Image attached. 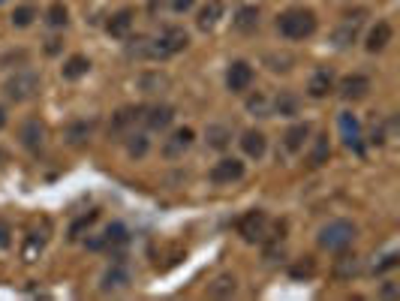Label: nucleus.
Returning <instances> with one entry per match:
<instances>
[{
  "label": "nucleus",
  "mask_w": 400,
  "mask_h": 301,
  "mask_svg": "<svg viewBox=\"0 0 400 301\" xmlns=\"http://www.w3.org/2000/svg\"><path fill=\"white\" fill-rule=\"evenodd\" d=\"M392 36H394V30H392V24L388 22H376V27L367 34V52H383V48L392 43Z\"/></svg>",
  "instance_id": "obj_18"
},
{
  "label": "nucleus",
  "mask_w": 400,
  "mask_h": 301,
  "mask_svg": "<svg viewBox=\"0 0 400 301\" xmlns=\"http://www.w3.org/2000/svg\"><path fill=\"white\" fill-rule=\"evenodd\" d=\"M103 238H106V250H117V247H124L127 241H129L124 223H112V226H108L106 232H103Z\"/></svg>",
  "instance_id": "obj_26"
},
{
  "label": "nucleus",
  "mask_w": 400,
  "mask_h": 301,
  "mask_svg": "<svg viewBox=\"0 0 400 301\" xmlns=\"http://www.w3.org/2000/svg\"><path fill=\"white\" fill-rule=\"evenodd\" d=\"M193 130L190 127H181V130H175L172 136L166 139V145H163V154L169 157V160H178V157H184V150L193 145Z\"/></svg>",
  "instance_id": "obj_13"
},
{
  "label": "nucleus",
  "mask_w": 400,
  "mask_h": 301,
  "mask_svg": "<svg viewBox=\"0 0 400 301\" xmlns=\"http://www.w3.org/2000/svg\"><path fill=\"white\" fill-rule=\"evenodd\" d=\"M256 24H259V9H256V6L238 9V15H235V30H241V34H250V30H256Z\"/></svg>",
  "instance_id": "obj_25"
},
{
  "label": "nucleus",
  "mask_w": 400,
  "mask_h": 301,
  "mask_svg": "<svg viewBox=\"0 0 400 301\" xmlns=\"http://www.w3.org/2000/svg\"><path fill=\"white\" fill-rule=\"evenodd\" d=\"M334 90V73L331 69H316L313 78H310V85H307V94L313 97V99H322L328 97Z\"/></svg>",
  "instance_id": "obj_14"
},
{
  "label": "nucleus",
  "mask_w": 400,
  "mask_h": 301,
  "mask_svg": "<svg viewBox=\"0 0 400 301\" xmlns=\"http://www.w3.org/2000/svg\"><path fill=\"white\" fill-rule=\"evenodd\" d=\"M45 18H48V24H52V27H64L69 13H66L64 4H52V6H48V13H45Z\"/></svg>",
  "instance_id": "obj_33"
},
{
  "label": "nucleus",
  "mask_w": 400,
  "mask_h": 301,
  "mask_svg": "<svg viewBox=\"0 0 400 301\" xmlns=\"http://www.w3.org/2000/svg\"><path fill=\"white\" fill-rule=\"evenodd\" d=\"M129 27H133V9H121V13H115L112 18H108V24H106V30L112 36H127Z\"/></svg>",
  "instance_id": "obj_21"
},
{
  "label": "nucleus",
  "mask_w": 400,
  "mask_h": 301,
  "mask_svg": "<svg viewBox=\"0 0 400 301\" xmlns=\"http://www.w3.org/2000/svg\"><path fill=\"white\" fill-rule=\"evenodd\" d=\"M187 46H190V34L184 27H166L157 39L148 43V57H151V60H166V57H172L178 52H184Z\"/></svg>",
  "instance_id": "obj_2"
},
{
  "label": "nucleus",
  "mask_w": 400,
  "mask_h": 301,
  "mask_svg": "<svg viewBox=\"0 0 400 301\" xmlns=\"http://www.w3.org/2000/svg\"><path fill=\"white\" fill-rule=\"evenodd\" d=\"M358 229L349 223V220H331L328 226L319 229V247L325 250H346L355 241Z\"/></svg>",
  "instance_id": "obj_4"
},
{
  "label": "nucleus",
  "mask_w": 400,
  "mask_h": 301,
  "mask_svg": "<svg viewBox=\"0 0 400 301\" xmlns=\"http://www.w3.org/2000/svg\"><path fill=\"white\" fill-rule=\"evenodd\" d=\"M148 148H151V142H148V136L145 133H127V154L138 160V157H145L148 154Z\"/></svg>",
  "instance_id": "obj_28"
},
{
  "label": "nucleus",
  "mask_w": 400,
  "mask_h": 301,
  "mask_svg": "<svg viewBox=\"0 0 400 301\" xmlns=\"http://www.w3.org/2000/svg\"><path fill=\"white\" fill-rule=\"evenodd\" d=\"M355 271H358V259L355 256H340L334 262V274L337 277H352Z\"/></svg>",
  "instance_id": "obj_32"
},
{
  "label": "nucleus",
  "mask_w": 400,
  "mask_h": 301,
  "mask_svg": "<svg viewBox=\"0 0 400 301\" xmlns=\"http://www.w3.org/2000/svg\"><path fill=\"white\" fill-rule=\"evenodd\" d=\"M6 244H9V226L0 223V247H6Z\"/></svg>",
  "instance_id": "obj_43"
},
{
  "label": "nucleus",
  "mask_w": 400,
  "mask_h": 301,
  "mask_svg": "<svg viewBox=\"0 0 400 301\" xmlns=\"http://www.w3.org/2000/svg\"><path fill=\"white\" fill-rule=\"evenodd\" d=\"M34 18H36V6H15L13 24H15V27H31Z\"/></svg>",
  "instance_id": "obj_31"
},
{
  "label": "nucleus",
  "mask_w": 400,
  "mask_h": 301,
  "mask_svg": "<svg viewBox=\"0 0 400 301\" xmlns=\"http://www.w3.org/2000/svg\"><path fill=\"white\" fill-rule=\"evenodd\" d=\"M3 94L13 99V103H24V99H34L39 94V76L34 69H18L15 76H9L3 82Z\"/></svg>",
  "instance_id": "obj_3"
},
{
  "label": "nucleus",
  "mask_w": 400,
  "mask_h": 301,
  "mask_svg": "<svg viewBox=\"0 0 400 301\" xmlns=\"http://www.w3.org/2000/svg\"><path fill=\"white\" fill-rule=\"evenodd\" d=\"M397 262H400V256H397V253H388L383 262H376V271H388V268H394Z\"/></svg>",
  "instance_id": "obj_40"
},
{
  "label": "nucleus",
  "mask_w": 400,
  "mask_h": 301,
  "mask_svg": "<svg viewBox=\"0 0 400 301\" xmlns=\"http://www.w3.org/2000/svg\"><path fill=\"white\" fill-rule=\"evenodd\" d=\"M268 64H274L271 69H274V73H280V69H286L283 64H292V57H268Z\"/></svg>",
  "instance_id": "obj_41"
},
{
  "label": "nucleus",
  "mask_w": 400,
  "mask_h": 301,
  "mask_svg": "<svg viewBox=\"0 0 400 301\" xmlns=\"http://www.w3.org/2000/svg\"><path fill=\"white\" fill-rule=\"evenodd\" d=\"M247 108H250L253 115H259V118H268V99H265L262 94L250 97V99H247Z\"/></svg>",
  "instance_id": "obj_36"
},
{
  "label": "nucleus",
  "mask_w": 400,
  "mask_h": 301,
  "mask_svg": "<svg viewBox=\"0 0 400 301\" xmlns=\"http://www.w3.org/2000/svg\"><path fill=\"white\" fill-rule=\"evenodd\" d=\"M253 82V66L247 64V60H235V64H229L226 69V88L232 90V94H244Z\"/></svg>",
  "instance_id": "obj_9"
},
{
  "label": "nucleus",
  "mask_w": 400,
  "mask_h": 301,
  "mask_svg": "<svg viewBox=\"0 0 400 301\" xmlns=\"http://www.w3.org/2000/svg\"><path fill=\"white\" fill-rule=\"evenodd\" d=\"M196 0H172V6H175V13H187L190 6H193Z\"/></svg>",
  "instance_id": "obj_42"
},
{
  "label": "nucleus",
  "mask_w": 400,
  "mask_h": 301,
  "mask_svg": "<svg viewBox=\"0 0 400 301\" xmlns=\"http://www.w3.org/2000/svg\"><path fill=\"white\" fill-rule=\"evenodd\" d=\"M138 88H142L145 94H163V90L169 88V76H163V73H148V76L138 78Z\"/></svg>",
  "instance_id": "obj_27"
},
{
  "label": "nucleus",
  "mask_w": 400,
  "mask_h": 301,
  "mask_svg": "<svg viewBox=\"0 0 400 301\" xmlns=\"http://www.w3.org/2000/svg\"><path fill=\"white\" fill-rule=\"evenodd\" d=\"M223 0H208V4L199 9V18H196V24L202 27V30H211L220 24V18H223Z\"/></svg>",
  "instance_id": "obj_17"
},
{
  "label": "nucleus",
  "mask_w": 400,
  "mask_h": 301,
  "mask_svg": "<svg viewBox=\"0 0 400 301\" xmlns=\"http://www.w3.org/2000/svg\"><path fill=\"white\" fill-rule=\"evenodd\" d=\"M238 235H241L247 244H259V241L271 238V220H268L265 211H247V214L238 220Z\"/></svg>",
  "instance_id": "obj_5"
},
{
  "label": "nucleus",
  "mask_w": 400,
  "mask_h": 301,
  "mask_svg": "<svg viewBox=\"0 0 400 301\" xmlns=\"http://www.w3.org/2000/svg\"><path fill=\"white\" fill-rule=\"evenodd\" d=\"M328 157H331V145H328V136L322 133L313 145V154H310V166H322L328 163Z\"/></svg>",
  "instance_id": "obj_29"
},
{
  "label": "nucleus",
  "mask_w": 400,
  "mask_h": 301,
  "mask_svg": "<svg viewBox=\"0 0 400 301\" xmlns=\"http://www.w3.org/2000/svg\"><path fill=\"white\" fill-rule=\"evenodd\" d=\"M94 220H97V211H91V214H87V217H82V220H78V223H76L73 229H69V238H78V232H82L85 226H91Z\"/></svg>",
  "instance_id": "obj_38"
},
{
  "label": "nucleus",
  "mask_w": 400,
  "mask_h": 301,
  "mask_svg": "<svg viewBox=\"0 0 400 301\" xmlns=\"http://www.w3.org/2000/svg\"><path fill=\"white\" fill-rule=\"evenodd\" d=\"M127 284H129V271H127L121 262H115L112 268H106L103 280H99V286H103V293H117V289H124Z\"/></svg>",
  "instance_id": "obj_15"
},
{
  "label": "nucleus",
  "mask_w": 400,
  "mask_h": 301,
  "mask_svg": "<svg viewBox=\"0 0 400 301\" xmlns=\"http://www.w3.org/2000/svg\"><path fill=\"white\" fill-rule=\"evenodd\" d=\"M274 108H277L280 115H295L298 112V97L289 94V90H283V94L274 99Z\"/></svg>",
  "instance_id": "obj_30"
},
{
  "label": "nucleus",
  "mask_w": 400,
  "mask_h": 301,
  "mask_svg": "<svg viewBox=\"0 0 400 301\" xmlns=\"http://www.w3.org/2000/svg\"><path fill=\"white\" fill-rule=\"evenodd\" d=\"M241 148H244V154L253 157V160L265 157V148H268L265 133H259V130H247V133L241 136Z\"/></svg>",
  "instance_id": "obj_19"
},
{
  "label": "nucleus",
  "mask_w": 400,
  "mask_h": 301,
  "mask_svg": "<svg viewBox=\"0 0 400 301\" xmlns=\"http://www.w3.org/2000/svg\"><path fill=\"white\" fill-rule=\"evenodd\" d=\"M148 43H151V39H145V36H136V39H129V46H127V55H129V57H148Z\"/></svg>",
  "instance_id": "obj_35"
},
{
  "label": "nucleus",
  "mask_w": 400,
  "mask_h": 301,
  "mask_svg": "<svg viewBox=\"0 0 400 301\" xmlns=\"http://www.w3.org/2000/svg\"><path fill=\"white\" fill-rule=\"evenodd\" d=\"M3 127H6V112L0 108V130H3Z\"/></svg>",
  "instance_id": "obj_44"
},
{
  "label": "nucleus",
  "mask_w": 400,
  "mask_h": 301,
  "mask_svg": "<svg viewBox=\"0 0 400 301\" xmlns=\"http://www.w3.org/2000/svg\"><path fill=\"white\" fill-rule=\"evenodd\" d=\"M238 289V280L232 274H217L211 284H208V295L211 298H232Z\"/></svg>",
  "instance_id": "obj_20"
},
{
  "label": "nucleus",
  "mask_w": 400,
  "mask_h": 301,
  "mask_svg": "<svg viewBox=\"0 0 400 301\" xmlns=\"http://www.w3.org/2000/svg\"><path fill=\"white\" fill-rule=\"evenodd\" d=\"M313 271H316V262L307 256V262H298V265L292 268V277H310Z\"/></svg>",
  "instance_id": "obj_37"
},
{
  "label": "nucleus",
  "mask_w": 400,
  "mask_h": 301,
  "mask_svg": "<svg viewBox=\"0 0 400 301\" xmlns=\"http://www.w3.org/2000/svg\"><path fill=\"white\" fill-rule=\"evenodd\" d=\"M205 142L217 148V150H223L229 142H232V127H226V124H211L208 127V133H205Z\"/></svg>",
  "instance_id": "obj_24"
},
{
  "label": "nucleus",
  "mask_w": 400,
  "mask_h": 301,
  "mask_svg": "<svg viewBox=\"0 0 400 301\" xmlns=\"http://www.w3.org/2000/svg\"><path fill=\"white\" fill-rule=\"evenodd\" d=\"M337 130H340V136H343V145L349 150H358L362 154V124H358V118L352 112H340L337 118Z\"/></svg>",
  "instance_id": "obj_8"
},
{
  "label": "nucleus",
  "mask_w": 400,
  "mask_h": 301,
  "mask_svg": "<svg viewBox=\"0 0 400 301\" xmlns=\"http://www.w3.org/2000/svg\"><path fill=\"white\" fill-rule=\"evenodd\" d=\"M367 90H370V78H367V76H362V73H352V76L340 78V85H337V94L343 97L346 103L364 99V97H367Z\"/></svg>",
  "instance_id": "obj_10"
},
{
  "label": "nucleus",
  "mask_w": 400,
  "mask_h": 301,
  "mask_svg": "<svg viewBox=\"0 0 400 301\" xmlns=\"http://www.w3.org/2000/svg\"><path fill=\"white\" fill-rule=\"evenodd\" d=\"M142 118H145V108H142V106H127V108H121V112L112 118V127H108V133H112V136L129 133V130H133Z\"/></svg>",
  "instance_id": "obj_11"
},
{
  "label": "nucleus",
  "mask_w": 400,
  "mask_h": 301,
  "mask_svg": "<svg viewBox=\"0 0 400 301\" xmlns=\"http://www.w3.org/2000/svg\"><path fill=\"white\" fill-rule=\"evenodd\" d=\"M277 30L286 39H307L316 34V13L307 6H292L277 18Z\"/></svg>",
  "instance_id": "obj_1"
},
{
  "label": "nucleus",
  "mask_w": 400,
  "mask_h": 301,
  "mask_svg": "<svg viewBox=\"0 0 400 301\" xmlns=\"http://www.w3.org/2000/svg\"><path fill=\"white\" fill-rule=\"evenodd\" d=\"M18 139H22V145L27 148V150H36L45 145V127H43V120L39 118H31V120H24L22 124V133H18Z\"/></svg>",
  "instance_id": "obj_12"
},
{
  "label": "nucleus",
  "mask_w": 400,
  "mask_h": 301,
  "mask_svg": "<svg viewBox=\"0 0 400 301\" xmlns=\"http://www.w3.org/2000/svg\"><path fill=\"white\" fill-rule=\"evenodd\" d=\"M362 24H364V9H355V13H349L343 15V22L337 24L334 30V46L337 48H349L358 39V34H362Z\"/></svg>",
  "instance_id": "obj_6"
},
{
  "label": "nucleus",
  "mask_w": 400,
  "mask_h": 301,
  "mask_svg": "<svg viewBox=\"0 0 400 301\" xmlns=\"http://www.w3.org/2000/svg\"><path fill=\"white\" fill-rule=\"evenodd\" d=\"M87 69H91V60H87L85 55H73V57H69L66 64L61 66V73H64V78H69V82H76V78L87 76Z\"/></svg>",
  "instance_id": "obj_22"
},
{
  "label": "nucleus",
  "mask_w": 400,
  "mask_h": 301,
  "mask_svg": "<svg viewBox=\"0 0 400 301\" xmlns=\"http://www.w3.org/2000/svg\"><path fill=\"white\" fill-rule=\"evenodd\" d=\"M0 4H3V0H0Z\"/></svg>",
  "instance_id": "obj_45"
},
{
  "label": "nucleus",
  "mask_w": 400,
  "mask_h": 301,
  "mask_svg": "<svg viewBox=\"0 0 400 301\" xmlns=\"http://www.w3.org/2000/svg\"><path fill=\"white\" fill-rule=\"evenodd\" d=\"M142 120L148 124V130H166L175 120V108L172 106H151V108H145Z\"/></svg>",
  "instance_id": "obj_16"
},
{
  "label": "nucleus",
  "mask_w": 400,
  "mask_h": 301,
  "mask_svg": "<svg viewBox=\"0 0 400 301\" xmlns=\"http://www.w3.org/2000/svg\"><path fill=\"white\" fill-rule=\"evenodd\" d=\"M241 178H244V163H241V160H235V157H223L211 169V181H214V184H220V187L235 184V181H241Z\"/></svg>",
  "instance_id": "obj_7"
},
{
  "label": "nucleus",
  "mask_w": 400,
  "mask_h": 301,
  "mask_svg": "<svg viewBox=\"0 0 400 301\" xmlns=\"http://www.w3.org/2000/svg\"><path fill=\"white\" fill-rule=\"evenodd\" d=\"M379 295H383V298H397L400 295V286L394 284V280H385V286L379 289Z\"/></svg>",
  "instance_id": "obj_39"
},
{
  "label": "nucleus",
  "mask_w": 400,
  "mask_h": 301,
  "mask_svg": "<svg viewBox=\"0 0 400 301\" xmlns=\"http://www.w3.org/2000/svg\"><path fill=\"white\" fill-rule=\"evenodd\" d=\"M307 136H310V124H295V127H289L286 130V136H283V145H286V150H301L304 148V142H307Z\"/></svg>",
  "instance_id": "obj_23"
},
{
  "label": "nucleus",
  "mask_w": 400,
  "mask_h": 301,
  "mask_svg": "<svg viewBox=\"0 0 400 301\" xmlns=\"http://www.w3.org/2000/svg\"><path fill=\"white\" fill-rule=\"evenodd\" d=\"M87 133H91V127H87V124H73V127L66 130V139H69V145H85Z\"/></svg>",
  "instance_id": "obj_34"
}]
</instances>
